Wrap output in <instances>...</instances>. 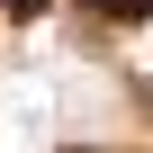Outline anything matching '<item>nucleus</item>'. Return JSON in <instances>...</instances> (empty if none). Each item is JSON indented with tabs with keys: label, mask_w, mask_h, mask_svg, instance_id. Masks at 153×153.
Here are the masks:
<instances>
[{
	"label": "nucleus",
	"mask_w": 153,
	"mask_h": 153,
	"mask_svg": "<svg viewBox=\"0 0 153 153\" xmlns=\"http://www.w3.org/2000/svg\"><path fill=\"white\" fill-rule=\"evenodd\" d=\"M72 153H90V144H72Z\"/></svg>",
	"instance_id": "7ed1b4c3"
},
{
	"label": "nucleus",
	"mask_w": 153,
	"mask_h": 153,
	"mask_svg": "<svg viewBox=\"0 0 153 153\" xmlns=\"http://www.w3.org/2000/svg\"><path fill=\"white\" fill-rule=\"evenodd\" d=\"M0 9H9V18H45L54 0H0Z\"/></svg>",
	"instance_id": "f03ea898"
},
{
	"label": "nucleus",
	"mask_w": 153,
	"mask_h": 153,
	"mask_svg": "<svg viewBox=\"0 0 153 153\" xmlns=\"http://www.w3.org/2000/svg\"><path fill=\"white\" fill-rule=\"evenodd\" d=\"M99 18H153V0H90Z\"/></svg>",
	"instance_id": "f257e3e1"
}]
</instances>
